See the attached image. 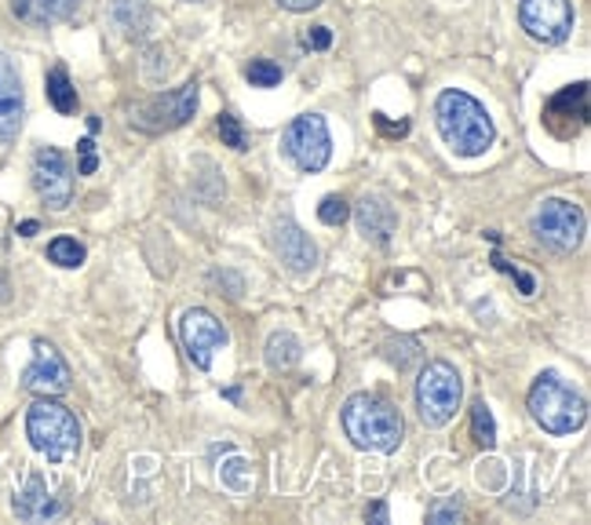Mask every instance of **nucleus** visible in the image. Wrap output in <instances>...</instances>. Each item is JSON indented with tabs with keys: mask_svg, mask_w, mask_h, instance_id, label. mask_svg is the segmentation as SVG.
I'll return each mask as SVG.
<instances>
[{
	"mask_svg": "<svg viewBox=\"0 0 591 525\" xmlns=\"http://www.w3.org/2000/svg\"><path fill=\"white\" fill-rule=\"evenodd\" d=\"M435 125L442 131L445 147H450L456 157H482L496 139L493 117L485 113L482 102L475 96H467V91H456V88H445L439 96Z\"/></svg>",
	"mask_w": 591,
	"mask_h": 525,
	"instance_id": "nucleus-1",
	"label": "nucleus"
},
{
	"mask_svg": "<svg viewBox=\"0 0 591 525\" xmlns=\"http://www.w3.org/2000/svg\"><path fill=\"white\" fill-rule=\"evenodd\" d=\"M344 435L362 453H394L405 438V419L380 394H351L344 405Z\"/></svg>",
	"mask_w": 591,
	"mask_h": 525,
	"instance_id": "nucleus-2",
	"label": "nucleus"
},
{
	"mask_svg": "<svg viewBox=\"0 0 591 525\" xmlns=\"http://www.w3.org/2000/svg\"><path fill=\"white\" fill-rule=\"evenodd\" d=\"M26 435H30V445L48 464H66V459H73L77 449H81V424H77V416L51 398L30 405V413H26Z\"/></svg>",
	"mask_w": 591,
	"mask_h": 525,
	"instance_id": "nucleus-3",
	"label": "nucleus"
},
{
	"mask_svg": "<svg viewBox=\"0 0 591 525\" xmlns=\"http://www.w3.org/2000/svg\"><path fill=\"white\" fill-rule=\"evenodd\" d=\"M530 416L548 435H573L584 427L588 402L559 373H541L530 387Z\"/></svg>",
	"mask_w": 591,
	"mask_h": 525,
	"instance_id": "nucleus-4",
	"label": "nucleus"
},
{
	"mask_svg": "<svg viewBox=\"0 0 591 525\" xmlns=\"http://www.w3.org/2000/svg\"><path fill=\"white\" fill-rule=\"evenodd\" d=\"M460 398H464V379H460V373L450 361L424 365V373L416 379V405H420V419L427 427L450 424L460 409Z\"/></svg>",
	"mask_w": 591,
	"mask_h": 525,
	"instance_id": "nucleus-5",
	"label": "nucleus"
},
{
	"mask_svg": "<svg viewBox=\"0 0 591 525\" xmlns=\"http://www.w3.org/2000/svg\"><path fill=\"white\" fill-rule=\"evenodd\" d=\"M584 230H588L584 208L573 205V201H562V197H548L533 216L536 241H541L544 248H551V252H559V256L577 252L584 241Z\"/></svg>",
	"mask_w": 591,
	"mask_h": 525,
	"instance_id": "nucleus-6",
	"label": "nucleus"
},
{
	"mask_svg": "<svg viewBox=\"0 0 591 525\" xmlns=\"http://www.w3.org/2000/svg\"><path fill=\"white\" fill-rule=\"evenodd\" d=\"M282 147L299 172H311V176L322 172V168L328 165V157H333V136H328L325 117H318V113L296 117V121L285 128Z\"/></svg>",
	"mask_w": 591,
	"mask_h": 525,
	"instance_id": "nucleus-7",
	"label": "nucleus"
},
{
	"mask_svg": "<svg viewBox=\"0 0 591 525\" xmlns=\"http://www.w3.org/2000/svg\"><path fill=\"white\" fill-rule=\"evenodd\" d=\"M197 113V81H187L183 88L168 91V96H154L147 102H139L131 110V128L161 136V131H176Z\"/></svg>",
	"mask_w": 591,
	"mask_h": 525,
	"instance_id": "nucleus-8",
	"label": "nucleus"
},
{
	"mask_svg": "<svg viewBox=\"0 0 591 525\" xmlns=\"http://www.w3.org/2000/svg\"><path fill=\"white\" fill-rule=\"evenodd\" d=\"M519 22L533 41L562 44L573 33V4L570 0H522Z\"/></svg>",
	"mask_w": 591,
	"mask_h": 525,
	"instance_id": "nucleus-9",
	"label": "nucleus"
},
{
	"mask_svg": "<svg viewBox=\"0 0 591 525\" xmlns=\"http://www.w3.org/2000/svg\"><path fill=\"white\" fill-rule=\"evenodd\" d=\"M179 336H183V347H187V358L197 369H213L216 350L227 347V328H223L216 321V314H208L205 307H194L183 314Z\"/></svg>",
	"mask_w": 591,
	"mask_h": 525,
	"instance_id": "nucleus-10",
	"label": "nucleus"
},
{
	"mask_svg": "<svg viewBox=\"0 0 591 525\" xmlns=\"http://www.w3.org/2000/svg\"><path fill=\"white\" fill-rule=\"evenodd\" d=\"M33 187L41 194L48 208L62 212L73 201V168L66 161V153L56 147H41L33 157Z\"/></svg>",
	"mask_w": 591,
	"mask_h": 525,
	"instance_id": "nucleus-11",
	"label": "nucleus"
},
{
	"mask_svg": "<svg viewBox=\"0 0 591 525\" xmlns=\"http://www.w3.org/2000/svg\"><path fill=\"white\" fill-rule=\"evenodd\" d=\"M22 387L41 394V398H56V394L70 390V365L48 339H33V361L22 373Z\"/></svg>",
	"mask_w": 591,
	"mask_h": 525,
	"instance_id": "nucleus-12",
	"label": "nucleus"
},
{
	"mask_svg": "<svg viewBox=\"0 0 591 525\" xmlns=\"http://www.w3.org/2000/svg\"><path fill=\"white\" fill-rule=\"evenodd\" d=\"M584 125H588V85L584 81L562 88L559 96L548 99L544 128L555 139H573L577 131H584Z\"/></svg>",
	"mask_w": 591,
	"mask_h": 525,
	"instance_id": "nucleus-13",
	"label": "nucleus"
},
{
	"mask_svg": "<svg viewBox=\"0 0 591 525\" xmlns=\"http://www.w3.org/2000/svg\"><path fill=\"white\" fill-rule=\"evenodd\" d=\"M26 117V96H22V81L19 70L4 51H0V142H11L19 136Z\"/></svg>",
	"mask_w": 591,
	"mask_h": 525,
	"instance_id": "nucleus-14",
	"label": "nucleus"
},
{
	"mask_svg": "<svg viewBox=\"0 0 591 525\" xmlns=\"http://www.w3.org/2000/svg\"><path fill=\"white\" fill-rule=\"evenodd\" d=\"M274 248H278L282 262L293 274H311L318 267V248H314V241L293 219H282L278 227H274Z\"/></svg>",
	"mask_w": 591,
	"mask_h": 525,
	"instance_id": "nucleus-15",
	"label": "nucleus"
},
{
	"mask_svg": "<svg viewBox=\"0 0 591 525\" xmlns=\"http://www.w3.org/2000/svg\"><path fill=\"white\" fill-rule=\"evenodd\" d=\"M394 227H398V216H394V208L384 201V197L365 194L362 201H358V230H362V238L384 248L391 241Z\"/></svg>",
	"mask_w": 591,
	"mask_h": 525,
	"instance_id": "nucleus-16",
	"label": "nucleus"
},
{
	"mask_svg": "<svg viewBox=\"0 0 591 525\" xmlns=\"http://www.w3.org/2000/svg\"><path fill=\"white\" fill-rule=\"evenodd\" d=\"M16 515L22 522H48V518L62 515V504L48 493V485L33 475V478H26V485L16 496Z\"/></svg>",
	"mask_w": 591,
	"mask_h": 525,
	"instance_id": "nucleus-17",
	"label": "nucleus"
},
{
	"mask_svg": "<svg viewBox=\"0 0 591 525\" xmlns=\"http://www.w3.org/2000/svg\"><path fill=\"white\" fill-rule=\"evenodd\" d=\"M110 19H114L117 30L128 37V41H142L154 26V11H150L147 0H114Z\"/></svg>",
	"mask_w": 591,
	"mask_h": 525,
	"instance_id": "nucleus-18",
	"label": "nucleus"
},
{
	"mask_svg": "<svg viewBox=\"0 0 591 525\" xmlns=\"http://www.w3.org/2000/svg\"><path fill=\"white\" fill-rule=\"evenodd\" d=\"M11 11L30 26H51L70 19L77 11V0H11Z\"/></svg>",
	"mask_w": 591,
	"mask_h": 525,
	"instance_id": "nucleus-19",
	"label": "nucleus"
},
{
	"mask_svg": "<svg viewBox=\"0 0 591 525\" xmlns=\"http://www.w3.org/2000/svg\"><path fill=\"white\" fill-rule=\"evenodd\" d=\"M48 102L56 107L59 113L70 117L77 110V88L70 81V73H66V66H51L48 70Z\"/></svg>",
	"mask_w": 591,
	"mask_h": 525,
	"instance_id": "nucleus-20",
	"label": "nucleus"
},
{
	"mask_svg": "<svg viewBox=\"0 0 591 525\" xmlns=\"http://www.w3.org/2000/svg\"><path fill=\"white\" fill-rule=\"evenodd\" d=\"M304 358V344L293 333H274L267 339V365L270 369H293Z\"/></svg>",
	"mask_w": 591,
	"mask_h": 525,
	"instance_id": "nucleus-21",
	"label": "nucleus"
},
{
	"mask_svg": "<svg viewBox=\"0 0 591 525\" xmlns=\"http://www.w3.org/2000/svg\"><path fill=\"white\" fill-rule=\"evenodd\" d=\"M471 438H475L482 449H496V419L485 402L471 405Z\"/></svg>",
	"mask_w": 591,
	"mask_h": 525,
	"instance_id": "nucleus-22",
	"label": "nucleus"
},
{
	"mask_svg": "<svg viewBox=\"0 0 591 525\" xmlns=\"http://www.w3.org/2000/svg\"><path fill=\"white\" fill-rule=\"evenodd\" d=\"M85 245L81 241H73V238H56L48 245V259L56 262V267H66V270H73V267H81L85 262Z\"/></svg>",
	"mask_w": 591,
	"mask_h": 525,
	"instance_id": "nucleus-23",
	"label": "nucleus"
},
{
	"mask_svg": "<svg viewBox=\"0 0 591 525\" xmlns=\"http://www.w3.org/2000/svg\"><path fill=\"white\" fill-rule=\"evenodd\" d=\"M245 77L253 88H274V85H282V66L270 59H253L245 66Z\"/></svg>",
	"mask_w": 591,
	"mask_h": 525,
	"instance_id": "nucleus-24",
	"label": "nucleus"
},
{
	"mask_svg": "<svg viewBox=\"0 0 591 525\" xmlns=\"http://www.w3.org/2000/svg\"><path fill=\"white\" fill-rule=\"evenodd\" d=\"M219 139H223V147H230V150H248V136H245V128L242 121L234 113H219Z\"/></svg>",
	"mask_w": 591,
	"mask_h": 525,
	"instance_id": "nucleus-25",
	"label": "nucleus"
},
{
	"mask_svg": "<svg viewBox=\"0 0 591 525\" xmlns=\"http://www.w3.org/2000/svg\"><path fill=\"white\" fill-rule=\"evenodd\" d=\"M318 219L325 222V227H344V222L351 219V208L344 197H325V201L318 205Z\"/></svg>",
	"mask_w": 591,
	"mask_h": 525,
	"instance_id": "nucleus-26",
	"label": "nucleus"
},
{
	"mask_svg": "<svg viewBox=\"0 0 591 525\" xmlns=\"http://www.w3.org/2000/svg\"><path fill=\"white\" fill-rule=\"evenodd\" d=\"M493 267L496 270H501V274H508V278H515L519 281V288H522V296H533L536 293V285H533V278H530V274H525V270H519V267H511V262L501 256V252H493Z\"/></svg>",
	"mask_w": 591,
	"mask_h": 525,
	"instance_id": "nucleus-27",
	"label": "nucleus"
},
{
	"mask_svg": "<svg viewBox=\"0 0 591 525\" xmlns=\"http://www.w3.org/2000/svg\"><path fill=\"white\" fill-rule=\"evenodd\" d=\"M77 153H81V165H77V172H81V176H96V168H99L96 142H91V139H81V142H77Z\"/></svg>",
	"mask_w": 591,
	"mask_h": 525,
	"instance_id": "nucleus-28",
	"label": "nucleus"
},
{
	"mask_svg": "<svg viewBox=\"0 0 591 525\" xmlns=\"http://www.w3.org/2000/svg\"><path fill=\"white\" fill-rule=\"evenodd\" d=\"M464 518V507H460L456 501H450V504H435L427 511V522H435V525H442V522H460Z\"/></svg>",
	"mask_w": 591,
	"mask_h": 525,
	"instance_id": "nucleus-29",
	"label": "nucleus"
},
{
	"mask_svg": "<svg viewBox=\"0 0 591 525\" xmlns=\"http://www.w3.org/2000/svg\"><path fill=\"white\" fill-rule=\"evenodd\" d=\"M328 44H333V30H328V26H311L304 33V48L311 51H325Z\"/></svg>",
	"mask_w": 591,
	"mask_h": 525,
	"instance_id": "nucleus-30",
	"label": "nucleus"
},
{
	"mask_svg": "<svg viewBox=\"0 0 591 525\" xmlns=\"http://www.w3.org/2000/svg\"><path fill=\"white\" fill-rule=\"evenodd\" d=\"M376 128H380V131H387V136H405V131H410V121H398V125H391L384 113H376Z\"/></svg>",
	"mask_w": 591,
	"mask_h": 525,
	"instance_id": "nucleus-31",
	"label": "nucleus"
},
{
	"mask_svg": "<svg viewBox=\"0 0 591 525\" xmlns=\"http://www.w3.org/2000/svg\"><path fill=\"white\" fill-rule=\"evenodd\" d=\"M278 4L285 8V11H314L322 4V0H278Z\"/></svg>",
	"mask_w": 591,
	"mask_h": 525,
	"instance_id": "nucleus-32",
	"label": "nucleus"
},
{
	"mask_svg": "<svg viewBox=\"0 0 591 525\" xmlns=\"http://www.w3.org/2000/svg\"><path fill=\"white\" fill-rule=\"evenodd\" d=\"M365 522H380V525H384V522H387V504H373V507H365Z\"/></svg>",
	"mask_w": 591,
	"mask_h": 525,
	"instance_id": "nucleus-33",
	"label": "nucleus"
},
{
	"mask_svg": "<svg viewBox=\"0 0 591 525\" xmlns=\"http://www.w3.org/2000/svg\"><path fill=\"white\" fill-rule=\"evenodd\" d=\"M37 230H41V227H37V222H33V219H26V222H22V227H19V234H22V238H33V234H37Z\"/></svg>",
	"mask_w": 591,
	"mask_h": 525,
	"instance_id": "nucleus-34",
	"label": "nucleus"
}]
</instances>
